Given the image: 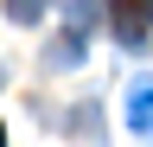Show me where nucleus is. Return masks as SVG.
<instances>
[{
  "label": "nucleus",
  "mask_w": 153,
  "mask_h": 147,
  "mask_svg": "<svg viewBox=\"0 0 153 147\" xmlns=\"http://www.w3.org/2000/svg\"><path fill=\"white\" fill-rule=\"evenodd\" d=\"M128 128H134V134H153V83L147 77L128 90Z\"/></svg>",
  "instance_id": "obj_1"
},
{
  "label": "nucleus",
  "mask_w": 153,
  "mask_h": 147,
  "mask_svg": "<svg viewBox=\"0 0 153 147\" xmlns=\"http://www.w3.org/2000/svg\"><path fill=\"white\" fill-rule=\"evenodd\" d=\"M38 13H45V0H7V19H19V26H32Z\"/></svg>",
  "instance_id": "obj_2"
},
{
  "label": "nucleus",
  "mask_w": 153,
  "mask_h": 147,
  "mask_svg": "<svg viewBox=\"0 0 153 147\" xmlns=\"http://www.w3.org/2000/svg\"><path fill=\"white\" fill-rule=\"evenodd\" d=\"M0 147H7V134H0Z\"/></svg>",
  "instance_id": "obj_3"
}]
</instances>
